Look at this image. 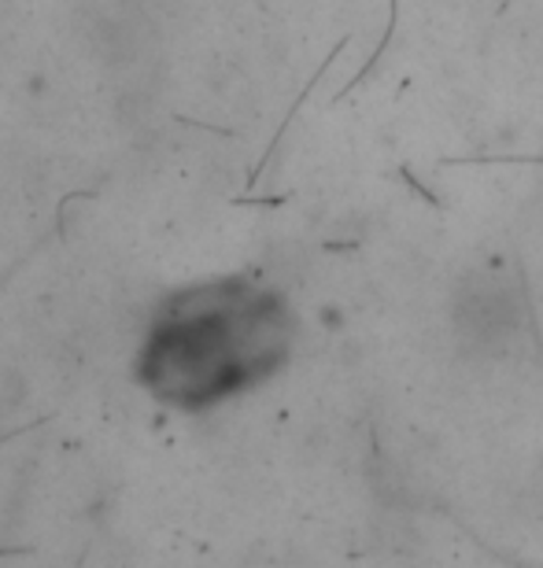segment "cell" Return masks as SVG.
Returning <instances> with one entry per match:
<instances>
[{
    "mask_svg": "<svg viewBox=\"0 0 543 568\" xmlns=\"http://www.w3.org/2000/svg\"><path fill=\"white\" fill-rule=\"evenodd\" d=\"M292 317L281 295L222 277L163 300L138 351V384L178 410L208 406L267 381L289 355Z\"/></svg>",
    "mask_w": 543,
    "mask_h": 568,
    "instance_id": "6da1fadb",
    "label": "cell"
}]
</instances>
